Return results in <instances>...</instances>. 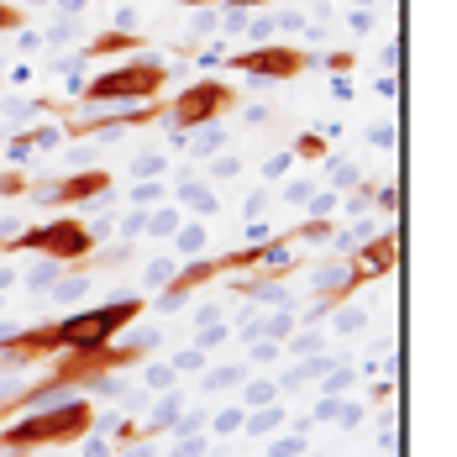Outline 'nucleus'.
Masks as SVG:
<instances>
[{
  "mask_svg": "<svg viewBox=\"0 0 457 457\" xmlns=\"http://www.w3.org/2000/svg\"><path fill=\"white\" fill-rule=\"evenodd\" d=\"M142 316V295H127V300H100L90 311H74L63 320H43L32 331H16V337H0V368H27L43 363V358H58V353H90V347H111L132 320Z\"/></svg>",
  "mask_w": 457,
  "mask_h": 457,
  "instance_id": "1",
  "label": "nucleus"
},
{
  "mask_svg": "<svg viewBox=\"0 0 457 457\" xmlns=\"http://www.w3.org/2000/svg\"><path fill=\"white\" fill-rule=\"evenodd\" d=\"M100 415H95V400H47V405H32V411L11 415L0 426V453L11 457H32L43 447H69V442H85Z\"/></svg>",
  "mask_w": 457,
  "mask_h": 457,
  "instance_id": "2",
  "label": "nucleus"
},
{
  "mask_svg": "<svg viewBox=\"0 0 457 457\" xmlns=\"http://www.w3.org/2000/svg\"><path fill=\"white\" fill-rule=\"evenodd\" d=\"M169 85V63L163 58H127L116 69H100L95 79L79 85V105H121V100H158Z\"/></svg>",
  "mask_w": 457,
  "mask_h": 457,
  "instance_id": "3",
  "label": "nucleus"
},
{
  "mask_svg": "<svg viewBox=\"0 0 457 457\" xmlns=\"http://www.w3.org/2000/svg\"><path fill=\"white\" fill-rule=\"evenodd\" d=\"M0 253H43L53 263H63V269H79V274H90L95 269V227L85 221H74V216H53L43 227L21 231V237H11V242H0Z\"/></svg>",
  "mask_w": 457,
  "mask_h": 457,
  "instance_id": "4",
  "label": "nucleus"
},
{
  "mask_svg": "<svg viewBox=\"0 0 457 457\" xmlns=\"http://www.w3.org/2000/svg\"><path fill=\"white\" fill-rule=\"evenodd\" d=\"M237 85H227V79H195V85H184L174 100H163V116L179 127V137L184 142L189 132H200V127H211V121H221L227 111H237Z\"/></svg>",
  "mask_w": 457,
  "mask_h": 457,
  "instance_id": "5",
  "label": "nucleus"
},
{
  "mask_svg": "<svg viewBox=\"0 0 457 457\" xmlns=\"http://www.w3.org/2000/svg\"><path fill=\"white\" fill-rule=\"evenodd\" d=\"M320 58L300 43H258L247 53H227V69L231 74H247V79H269V85H289L300 74H311Z\"/></svg>",
  "mask_w": 457,
  "mask_h": 457,
  "instance_id": "6",
  "label": "nucleus"
},
{
  "mask_svg": "<svg viewBox=\"0 0 457 457\" xmlns=\"http://www.w3.org/2000/svg\"><path fill=\"white\" fill-rule=\"evenodd\" d=\"M395 263H400V237L384 231V237H373V242H363V247L353 253V263H347V289H363L368 278L389 274Z\"/></svg>",
  "mask_w": 457,
  "mask_h": 457,
  "instance_id": "7",
  "label": "nucleus"
},
{
  "mask_svg": "<svg viewBox=\"0 0 457 457\" xmlns=\"http://www.w3.org/2000/svg\"><path fill=\"white\" fill-rule=\"evenodd\" d=\"M105 189H111V169H79V174L58 179L53 189H43V205H85Z\"/></svg>",
  "mask_w": 457,
  "mask_h": 457,
  "instance_id": "8",
  "label": "nucleus"
},
{
  "mask_svg": "<svg viewBox=\"0 0 457 457\" xmlns=\"http://www.w3.org/2000/svg\"><path fill=\"white\" fill-rule=\"evenodd\" d=\"M142 37L127 32V27H100L90 43L79 47V63H100V58H121V53H137Z\"/></svg>",
  "mask_w": 457,
  "mask_h": 457,
  "instance_id": "9",
  "label": "nucleus"
},
{
  "mask_svg": "<svg viewBox=\"0 0 457 457\" xmlns=\"http://www.w3.org/2000/svg\"><path fill=\"white\" fill-rule=\"evenodd\" d=\"M326 137H331V132H305V137H295L289 153H295V158H305V163H320V158H326Z\"/></svg>",
  "mask_w": 457,
  "mask_h": 457,
  "instance_id": "10",
  "label": "nucleus"
},
{
  "mask_svg": "<svg viewBox=\"0 0 457 457\" xmlns=\"http://www.w3.org/2000/svg\"><path fill=\"white\" fill-rule=\"evenodd\" d=\"M179 195L195 205V216H211V211H216V189H211V184H184Z\"/></svg>",
  "mask_w": 457,
  "mask_h": 457,
  "instance_id": "11",
  "label": "nucleus"
},
{
  "mask_svg": "<svg viewBox=\"0 0 457 457\" xmlns=\"http://www.w3.org/2000/svg\"><path fill=\"white\" fill-rule=\"evenodd\" d=\"M142 231H158V237H169V231H179V211H158V216H142Z\"/></svg>",
  "mask_w": 457,
  "mask_h": 457,
  "instance_id": "12",
  "label": "nucleus"
},
{
  "mask_svg": "<svg viewBox=\"0 0 457 457\" xmlns=\"http://www.w3.org/2000/svg\"><path fill=\"white\" fill-rule=\"evenodd\" d=\"M353 63H358V53H347V47H337V53H326V69H331L337 79H342V74H347Z\"/></svg>",
  "mask_w": 457,
  "mask_h": 457,
  "instance_id": "13",
  "label": "nucleus"
},
{
  "mask_svg": "<svg viewBox=\"0 0 457 457\" xmlns=\"http://www.w3.org/2000/svg\"><path fill=\"white\" fill-rule=\"evenodd\" d=\"M200 242H205V231H200V227L179 231V258H200Z\"/></svg>",
  "mask_w": 457,
  "mask_h": 457,
  "instance_id": "14",
  "label": "nucleus"
},
{
  "mask_svg": "<svg viewBox=\"0 0 457 457\" xmlns=\"http://www.w3.org/2000/svg\"><path fill=\"white\" fill-rule=\"evenodd\" d=\"M32 184H27V174H11V169H0V195H27Z\"/></svg>",
  "mask_w": 457,
  "mask_h": 457,
  "instance_id": "15",
  "label": "nucleus"
},
{
  "mask_svg": "<svg viewBox=\"0 0 457 457\" xmlns=\"http://www.w3.org/2000/svg\"><path fill=\"white\" fill-rule=\"evenodd\" d=\"M289 163H295V153H278V158L263 163V174H269V179H284V174H289Z\"/></svg>",
  "mask_w": 457,
  "mask_h": 457,
  "instance_id": "16",
  "label": "nucleus"
},
{
  "mask_svg": "<svg viewBox=\"0 0 457 457\" xmlns=\"http://www.w3.org/2000/svg\"><path fill=\"white\" fill-rule=\"evenodd\" d=\"M237 378H242V368H216V373H211V378H205V389H221V384H237Z\"/></svg>",
  "mask_w": 457,
  "mask_h": 457,
  "instance_id": "17",
  "label": "nucleus"
},
{
  "mask_svg": "<svg viewBox=\"0 0 457 457\" xmlns=\"http://www.w3.org/2000/svg\"><path fill=\"white\" fill-rule=\"evenodd\" d=\"M237 169H242V163H237V158H216V163H211V179H237Z\"/></svg>",
  "mask_w": 457,
  "mask_h": 457,
  "instance_id": "18",
  "label": "nucleus"
},
{
  "mask_svg": "<svg viewBox=\"0 0 457 457\" xmlns=\"http://www.w3.org/2000/svg\"><path fill=\"white\" fill-rule=\"evenodd\" d=\"M163 174V158L153 153V158H137V179H158Z\"/></svg>",
  "mask_w": 457,
  "mask_h": 457,
  "instance_id": "19",
  "label": "nucleus"
},
{
  "mask_svg": "<svg viewBox=\"0 0 457 457\" xmlns=\"http://www.w3.org/2000/svg\"><path fill=\"white\" fill-rule=\"evenodd\" d=\"M247 405H274V384H253L247 389Z\"/></svg>",
  "mask_w": 457,
  "mask_h": 457,
  "instance_id": "20",
  "label": "nucleus"
},
{
  "mask_svg": "<svg viewBox=\"0 0 457 457\" xmlns=\"http://www.w3.org/2000/svg\"><path fill=\"white\" fill-rule=\"evenodd\" d=\"M11 27H21V11H16V5H5V0H0V32H11Z\"/></svg>",
  "mask_w": 457,
  "mask_h": 457,
  "instance_id": "21",
  "label": "nucleus"
},
{
  "mask_svg": "<svg viewBox=\"0 0 457 457\" xmlns=\"http://www.w3.org/2000/svg\"><path fill=\"white\" fill-rule=\"evenodd\" d=\"M216 5H231V11H263V5H274V0H216Z\"/></svg>",
  "mask_w": 457,
  "mask_h": 457,
  "instance_id": "22",
  "label": "nucleus"
},
{
  "mask_svg": "<svg viewBox=\"0 0 457 457\" xmlns=\"http://www.w3.org/2000/svg\"><path fill=\"white\" fill-rule=\"evenodd\" d=\"M242 426V411H221L216 415V431H237Z\"/></svg>",
  "mask_w": 457,
  "mask_h": 457,
  "instance_id": "23",
  "label": "nucleus"
},
{
  "mask_svg": "<svg viewBox=\"0 0 457 457\" xmlns=\"http://www.w3.org/2000/svg\"><path fill=\"white\" fill-rule=\"evenodd\" d=\"M337 326H342V331H358V326H363V311H342V320H337Z\"/></svg>",
  "mask_w": 457,
  "mask_h": 457,
  "instance_id": "24",
  "label": "nucleus"
},
{
  "mask_svg": "<svg viewBox=\"0 0 457 457\" xmlns=\"http://www.w3.org/2000/svg\"><path fill=\"white\" fill-rule=\"evenodd\" d=\"M179 5H189V11H205V5H216V0H179Z\"/></svg>",
  "mask_w": 457,
  "mask_h": 457,
  "instance_id": "25",
  "label": "nucleus"
},
{
  "mask_svg": "<svg viewBox=\"0 0 457 457\" xmlns=\"http://www.w3.org/2000/svg\"><path fill=\"white\" fill-rule=\"evenodd\" d=\"M63 11H85V0H63Z\"/></svg>",
  "mask_w": 457,
  "mask_h": 457,
  "instance_id": "26",
  "label": "nucleus"
},
{
  "mask_svg": "<svg viewBox=\"0 0 457 457\" xmlns=\"http://www.w3.org/2000/svg\"><path fill=\"white\" fill-rule=\"evenodd\" d=\"M0 420H11V411H5V405H0Z\"/></svg>",
  "mask_w": 457,
  "mask_h": 457,
  "instance_id": "27",
  "label": "nucleus"
}]
</instances>
